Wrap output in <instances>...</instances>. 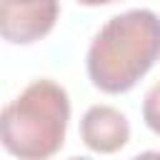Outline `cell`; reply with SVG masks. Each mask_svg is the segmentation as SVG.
Segmentation results:
<instances>
[{
  "mask_svg": "<svg viewBox=\"0 0 160 160\" xmlns=\"http://www.w3.org/2000/svg\"><path fill=\"white\" fill-rule=\"evenodd\" d=\"M130 160H160V150H145V152H140Z\"/></svg>",
  "mask_w": 160,
  "mask_h": 160,
  "instance_id": "cell-6",
  "label": "cell"
},
{
  "mask_svg": "<svg viewBox=\"0 0 160 160\" xmlns=\"http://www.w3.org/2000/svg\"><path fill=\"white\" fill-rule=\"evenodd\" d=\"M80 138L92 152L110 155L128 145L130 122L112 105H92L80 120Z\"/></svg>",
  "mask_w": 160,
  "mask_h": 160,
  "instance_id": "cell-4",
  "label": "cell"
},
{
  "mask_svg": "<svg viewBox=\"0 0 160 160\" xmlns=\"http://www.w3.org/2000/svg\"><path fill=\"white\" fill-rule=\"evenodd\" d=\"M60 0H0V38L10 45H32L58 22Z\"/></svg>",
  "mask_w": 160,
  "mask_h": 160,
  "instance_id": "cell-3",
  "label": "cell"
},
{
  "mask_svg": "<svg viewBox=\"0 0 160 160\" xmlns=\"http://www.w3.org/2000/svg\"><path fill=\"white\" fill-rule=\"evenodd\" d=\"M70 160H90V158H70Z\"/></svg>",
  "mask_w": 160,
  "mask_h": 160,
  "instance_id": "cell-8",
  "label": "cell"
},
{
  "mask_svg": "<svg viewBox=\"0 0 160 160\" xmlns=\"http://www.w3.org/2000/svg\"><path fill=\"white\" fill-rule=\"evenodd\" d=\"M142 120L155 135H160V80L142 98Z\"/></svg>",
  "mask_w": 160,
  "mask_h": 160,
  "instance_id": "cell-5",
  "label": "cell"
},
{
  "mask_svg": "<svg viewBox=\"0 0 160 160\" xmlns=\"http://www.w3.org/2000/svg\"><path fill=\"white\" fill-rule=\"evenodd\" d=\"M70 98L50 78L32 80L0 110V145L18 160H50L65 142Z\"/></svg>",
  "mask_w": 160,
  "mask_h": 160,
  "instance_id": "cell-2",
  "label": "cell"
},
{
  "mask_svg": "<svg viewBox=\"0 0 160 160\" xmlns=\"http://www.w3.org/2000/svg\"><path fill=\"white\" fill-rule=\"evenodd\" d=\"M160 58V15L148 8L112 15L92 38L85 68L90 82L120 95L138 85V80Z\"/></svg>",
  "mask_w": 160,
  "mask_h": 160,
  "instance_id": "cell-1",
  "label": "cell"
},
{
  "mask_svg": "<svg viewBox=\"0 0 160 160\" xmlns=\"http://www.w3.org/2000/svg\"><path fill=\"white\" fill-rule=\"evenodd\" d=\"M80 5H88V8H98V5H110V2H118V0H78Z\"/></svg>",
  "mask_w": 160,
  "mask_h": 160,
  "instance_id": "cell-7",
  "label": "cell"
}]
</instances>
